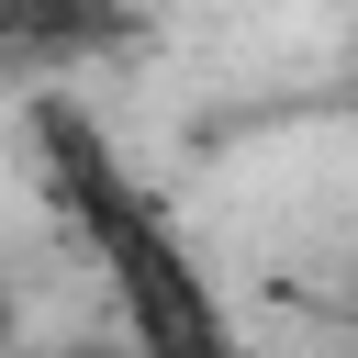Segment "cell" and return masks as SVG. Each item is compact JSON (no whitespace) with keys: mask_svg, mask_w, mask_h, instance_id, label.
<instances>
[{"mask_svg":"<svg viewBox=\"0 0 358 358\" xmlns=\"http://www.w3.org/2000/svg\"><path fill=\"white\" fill-rule=\"evenodd\" d=\"M0 358H56V347H0Z\"/></svg>","mask_w":358,"mask_h":358,"instance_id":"7a4b0ae2","label":"cell"},{"mask_svg":"<svg viewBox=\"0 0 358 358\" xmlns=\"http://www.w3.org/2000/svg\"><path fill=\"white\" fill-rule=\"evenodd\" d=\"M0 11H11V0H0Z\"/></svg>","mask_w":358,"mask_h":358,"instance_id":"3957f363","label":"cell"},{"mask_svg":"<svg viewBox=\"0 0 358 358\" xmlns=\"http://www.w3.org/2000/svg\"><path fill=\"white\" fill-rule=\"evenodd\" d=\"M0 347H11V280H0Z\"/></svg>","mask_w":358,"mask_h":358,"instance_id":"6da1fadb","label":"cell"}]
</instances>
